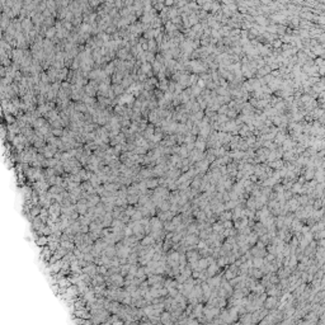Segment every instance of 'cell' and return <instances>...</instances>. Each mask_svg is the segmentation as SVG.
I'll return each instance as SVG.
<instances>
[{
  "label": "cell",
  "mask_w": 325,
  "mask_h": 325,
  "mask_svg": "<svg viewBox=\"0 0 325 325\" xmlns=\"http://www.w3.org/2000/svg\"><path fill=\"white\" fill-rule=\"evenodd\" d=\"M103 254L106 257H108V258H113L114 254H117V249H114V248H112V246H108L107 249L103 251Z\"/></svg>",
  "instance_id": "obj_4"
},
{
  "label": "cell",
  "mask_w": 325,
  "mask_h": 325,
  "mask_svg": "<svg viewBox=\"0 0 325 325\" xmlns=\"http://www.w3.org/2000/svg\"><path fill=\"white\" fill-rule=\"evenodd\" d=\"M145 273H146V271H145V269L138 268V269H137V272H136V277H138V278H145Z\"/></svg>",
  "instance_id": "obj_7"
},
{
  "label": "cell",
  "mask_w": 325,
  "mask_h": 325,
  "mask_svg": "<svg viewBox=\"0 0 325 325\" xmlns=\"http://www.w3.org/2000/svg\"><path fill=\"white\" fill-rule=\"evenodd\" d=\"M156 185H157V180H156V179H154V180H149V182L146 183V187H147V188H155Z\"/></svg>",
  "instance_id": "obj_8"
},
{
  "label": "cell",
  "mask_w": 325,
  "mask_h": 325,
  "mask_svg": "<svg viewBox=\"0 0 325 325\" xmlns=\"http://www.w3.org/2000/svg\"><path fill=\"white\" fill-rule=\"evenodd\" d=\"M155 241H156L155 239H154V238H152V236L150 235V236L145 238L144 240H142V243H141V244H142V245H145V246H146V245H150V244H155Z\"/></svg>",
  "instance_id": "obj_6"
},
{
  "label": "cell",
  "mask_w": 325,
  "mask_h": 325,
  "mask_svg": "<svg viewBox=\"0 0 325 325\" xmlns=\"http://www.w3.org/2000/svg\"><path fill=\"white\" fill-rule=\"evenodd\" d=\"M117 257L119 258V259H121V258H123V259H125V258H127L128 257V253H130V249H128V246L126 245V246H123L122 244H119V245H117Z\"/></svg>",
  "instance_id": "obj_1"
},
{
  "label": "cell",
  "mask_w": 325,
  "mask_h": 325,
  "mask_svg": "<svg viewBox=\"0 0 325 325\" xmlns=\"http://www.w3.org/2000/svg\"><path fill=\"white\" fill-rule=\"evenodd\" d=\"M60 246L65 248V249L69 250V251L74 249V244H71V240H62V241H61V245Z\"/></svg>",
  "instance_id": "obj_5"
},
{
  "label": "cell",
  "mask_w": 325,
  "mask_h": 325,
  "mask_svg": "<svg viewBox=\"0 0 325 325\" xmlns=\"http://www.w3.org/2000/svg\"><path fill=\"white\" fill-rule=\"evenodd\" d=\"M49 243H50V239L47 235H42L41 238H38L36 240V244L38 246H46V244H49Z\"/></svg>",
  "instance_id": "obj_3"
},
{
  "label": "cell",
  "mask_w": 325,
  "mask_h": 325,
  "mask_svg": "<svg viewBox=\"0 0 325 325\" xmlns=\"http://www.w3.org/2000/svg\"><path fill=\"white\" fill-rule=\"evenodd\" d=\"M150 226L152 229V231H155V230H161L162 229V224H161V220L159 217H154V218H151V221H150Z\"/></svg>",
  "instance_id": "obj_2"
}]
</instances>
